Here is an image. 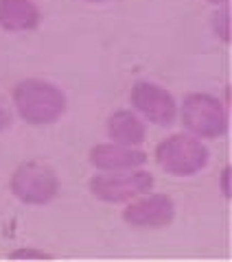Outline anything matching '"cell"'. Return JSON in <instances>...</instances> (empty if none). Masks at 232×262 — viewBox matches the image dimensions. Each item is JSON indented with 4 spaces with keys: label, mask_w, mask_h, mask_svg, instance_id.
<instances>
[{
    "label": "cell",
    "mask_w": 232,
    "mask_h": 262,
    "mask_svg": "<svg viewBox=\"0 0 232 262\" xmlns=\"http://www.w3.org/2000/svg\"><path fill=\"white\" fill-rule=\"evenodd\" d=\"M11 105L18 118L31 127H51L64 118L68 98L64 90L48 79L27 77L11 88Z\"/></svg>",
    "instance_id": "cell-1"
},
{
    "label": "cell",
    "mask_w": 232,
    "mask_h": 262,
    "mask_svg": "<svg viewBox=\"0 0 232 262\" xmlns=\"http://www.w3.org/2000/svg\"><path fill=\"white\" fill-rule=\"evenodd\" d=\"M178 120L184 131L197 136L200 140H219L228 134L230 127L226 101L204 90L184 94L182 103H178Z\"/></svg>",
    "instance_id": "cell-2"
},
{
    "label": "cell",
    "mask_w": 232,
    "mask_h": 262,
    "mask_svg": "<svg viewBox=\"0 0 232 262\" xmlns=\"http://www.w3.org/2000/svg\"><path fill=\"white\" fill-rule=\"evenodd\" d=\"M153 160L162 173L178 179H188L200 175L208 166L210 149L206 146V140H200L188 131H180L156 144Z\"/></svg>",
    "instance_id": "cell-3"
},
{
    "label": "cell",
    "mask_w": 232,
    "mask_h": 262,
    "mask_svg": "<svg viewBox=\"0 0 232 262\" xmlns=\"http://www.w3.org/2000/svg\"><path fill=\"white\" fill-rule=\"evenodd\" d=\"M13 199L29 208H44L60 199L62 179L53 166L40 160H27L13 168L9 177Z\"/></svg>",
    "instance_id": "cell-4"
},
{
    "label": "cell",
    "mask_w": 232,
    "mask_h": 262,
    "mask_svg": "<svg viewBox=\"0 0 232 262\" xmlns=\"http://www.w3.org/2000/svg\"><path fill=\"white\" fill-rule=\"evenodd\" d=\"M156 177L143 168L114 170V173H94L88 182V190L96 201L107 206H125L127 201L153 190Z\"/></svg>",
    "instance_id": "cell-5"
},
{
    "label": "cell",
    "mask_w": 232,
    "mask_h": 262,
    "mask_svg": "<svg viewBox=\"0 0 232 262\" xmlns=\"http://www.w3.org/2000/svg\"><path fill=\"white\" fill-rule=\"evenodd\" d=\"M129 105L140 118L156 127H173L178 122V98L169 88L140 79L129 88Z\"/></svg>",
    "instance_id": "cell-6"
},
{
    "label": "cell",
    "mask_w": 232,
    "mask_h": 262,
    "mask_svg": "<svg viewBox=\"0 0 232 262\" xmlns=\"http://www.w3.org/2000/svg\"><path fill=\"white\" fill-rule=\"evenodd\" d=\"M123 223L134 229H164L178 216V206L167 192L149 190L125 203L123 208Z\"/></svg>",
    "instance_id": "cell-7"
},
{
    "label": "cell",
    "mask_w": 232,
    "mask_h": 262,
    "mask_svg": "<svg viewBox=\"0 0 232 262\" xmlns=\"http://www.w3.org/2000/svg\"><path fill=\"white\" fill-rule=\"evenodd\" d=\"M149 160L145 149L125 146L119 142H99L88 151V164L96 173H114V170L143 168Z\"/></svg>",
    "instance_id": "cell-8"
},
{
    "label": "cell",
    "mask_w": 232,
    "mask_h": 262,
    "mask_svg": "<svg viewBox=\"0 0 232 262\" xmlns=\"http://www.w3.org/2000/svg\"><path fill=\"white\" fill-rule=\"evenodd\" d=\"M42 20L37 0H0V29L7 33H33L42 27Z\"/></svg>",
    "instance_id": "cell-9"
},
{
    "label": "cell",
    "mask_w": 232,
    "mask_h": 262,
    "mask_svg": "<svg viewBox=\"0 0 232 262\" xmlns=\"http://www.w3.org/2000/svg\"><path fill=\"white\" fill-rule=\"evenodd\" d=\"M105 134H107V140L112 142L143 149V144L147 142V122L131 107H123L107 116Z\"/></svg>",
    "instance_id": "cell-10"
},
{
    "label": "cell",
    "mask_w": 232,
    "mask_h": 262,
    "mask_svg": "<svg viewBox=\"0 0 232 262\" xmlns=\"http://www.w3.org/2000/svg\"><path fill=\"white\" fill-rule=\"evenodd\" d=\"M212 18H210V29H212V35L219 39L223 44H230V37H232V20H230V5L226 7H215Z\"/></svg>",
    "instance_id": "cell-11"
},
{
    "label": "cell",
    "mask_w": 232,
    "mask_h": 262,
    "mask_svg": "<svg viewBox=\"0 0 232 262\" xmlns=\"http://www.w3.org/2000/svg\"><path fill=\"white\" fill-rule=\"evenodd\" d=\"M9 260H18V262H42V260H55L53 253H48L44 249L40 247H31V245H27V247H15L13 251H9V256H7Z\"/></svg>",
    "instance_id": "cell-12"
},
{
    "label": "cell",
    "mask_w": 232,
    "mask_h": 262,
    "mask_svg": "<svg viewBox=\"0 0 232 262\" xmlns=\"http://www.w3.org/2000/svg\"><path fill=\"white\" fill-rule=\"evenodd\" d=\"M219 192L226 196V199H230V166H223L221 168V175H219Z\"/></svg>",
    "instance_id": "cell-13"
},
{
    "label": "cell",
    "mask_w": 232,
    "mask_h": 262,
    "mask_svg": "<svg viewBox=\"0 0 232 262\" xmlns=\"http://www.w3.org/2000/svg\"><path fill=\"white\" fill-rule=\"evenodd\" d=\"M11 122H13L11 112L7 110V105L3 101H0V134H5L7 129H11Z\"/></svg>",
    "instance_id": "cell-14"
},
{
    "label": "cell",
    "mask_w": 232,
    "mask_h": 262,
    "mask_svg": "<svg viewBox=\"0 0 232 262\" xmlns=\"http://www.w3.org/2000/svg\"><path fill=\"white\" fill-rule=\"evenodd\" d=\"M204 3H208L210 7H226L230 5V0H204Z\"/></svg>",
    "instance_id": "cell-15"
},
{
    "label": "cell",
    "mask_w": 232,
    "mask_h": 262,
    "mask_svg": "<svg viewBox=\"0 0 232 262\" xmlns=\"http://www.w3.org/2000/svg\"><path fill=\"white\" fill-rule=\"evenodd\" d=\"M86 5H105V3H112V0H81Z\"/></svg>",
    "instance_id": "cell-16"
}]
</instances>
